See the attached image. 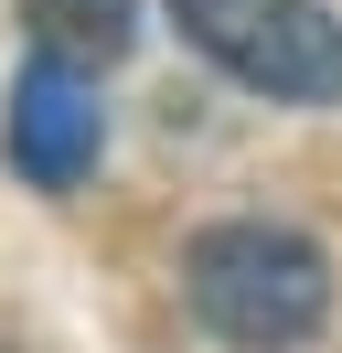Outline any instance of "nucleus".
<instances>
[{
	"instance_id": "obj_1",
	"label": "nucleus",
	"mask_w": 342,
	"mask_h": 353,
	"mask_svg": "<svg viewBox=\"0 0 342 353\" xmlns=\"http://www.w3.org/2000/svg\"><path fill=\"white\" fill-rule=\"evenodd\" d=\"M182 300L235 353H299L332 310V257L268 214H235V225H203L182 246Z\"/></svg>"
},
{
	"instance_id": "obj_2",
	"label": "nucleus",
	"mask_w": 342,
	"mask_h": 353,
	"mask_svg": "<svg viewBox=\"0 0 342 353\" xmlns=\"http://www.w3.org/2000/svg\"><path fill=\"white\" fill-rule=\"evenodd\" d=\"M171 22L203 65L278 108H332L342 97V22L321 0H171Z\"/></svg>"
},
{
	"instance_id": "obj_3",
	"label": "nucleus",
	"mask_w": 342,
	"mask_h": 353,
	"mask_svg": "<svg viewBox=\"0 0 342 353\" xmlns=\"http://www.w3.org/2000/svg\"><path fill=\"white\" fill-rule=\"evenodd\" d=\"M0 139H11V172L32 182V193H75V182L97 172V150H107L97 75L64 65V54H32V65H21V86H11Z\"/></svg>"
},
{
	"instance_id": "obj_4",
	"label": "nucleus",
	"mask_w": 342,
	"mask_h": 353,
	"mask_svg": "<svg viewBox=\"0 0 342 353\" xmlns=\"http://www.w3.org/2000/svg\"><path fill=\"white\" fill-rule=\"evenodd\" d=\"M21 32H32V54H64L97 75L139 43V0H21Z\"/></svg>"
}]
</instances>
